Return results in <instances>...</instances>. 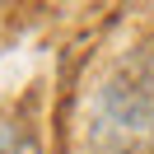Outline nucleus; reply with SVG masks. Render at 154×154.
<instances>
[{"label":"nucleus","mask_w":154,"mask_h":154,"mask_svg":"<svg viewBox=\"0 0 154 154\" xmlns=\"http://www.w3.org/2000/svg\"><path fill=\"white\" fill-rule=\"evenodd\" d=\"M0 154H42L33 131L23 122H10V117H0Z\"/></svg>","instance_id":"obj_1"}]
</instances>
